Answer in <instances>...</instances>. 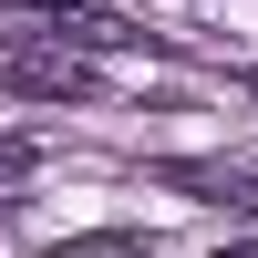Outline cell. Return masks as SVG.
Segmentation results:
<instances>
[{
  "label": "cell",
  "instance_id": "obj_4",
  "mask_svg": "<svg viewBox=\"0 0 258 258\" xmlns=\"http://www.w3.org/2000/svg\"><path fill=\"white\" fill-rule=\"evenodd\" d=\"M0 176H31V135H0Z\"/></svg>",
  "mask_w": 258,
  "mask_h": 258
},
{
  "label": "cell",
  "instance_id": "obj_3",
  "mask_svg": "<svg viewBox=\"0 0 258 258\" xmlns=\"http://www.w3.org/2000/svg\"><path fill=\"white\" fill-rule=\"evenodd\" d=\"M0 11H52V21H62V11H73V21H103V11H93V0H0Z\"/></svg>",
  "mask_w": 258,
  "mask_h": 258
},
{
  "label": "cell",
  "instance_id": "obj_6",
  "mask_svg": "<svg viewBox=\"0 0 258 258\" xmlns=\"http://www.w3.org/2000/svg\"><path fill=\"white\" fill-rule=\"evenodd\" d=\"M248 103H258V73H248Z\"/></svg>",
  "mask_w": 258,
  "mask_h": 258
},
{
  "label": "cell",
  "instance_id": "obj_1",
  "mask_svg": "<svg viewBox=\"0 0 258 258\" xmlns=\"http://www.w3.org/2000/svg\"><path fill=\"white\" fill-rule=\"evenodd\" d=\"M0 83H11L21 103H93V62L62 52V41H11V52H0Z\"/></svg>",
  "mask_w": 258,
  "mask_h": 258
},
{
  "label": "cell",
  "instance_id": "obj_5",
  "mask_svg": "<svg viewBox=\"0 0 258 258\" xmlns=\"http://www.w3.org/2000/svg\"><path fill=\"white\" fill-rule=\"evenodd\" d=\"M217 258H258V238H248V248H217Z\"/></svg>",
  "mask_w": 258,
  "mask_h": 258
},
{
  "label": "cell",
  "instance_id": "obj_2",
  "mask_svg": "<svg viewBox=\"0 0 258 258\" xmlns=\"http://www.w3.org/2000/svg\"><path fill=\"white\" fill-rule=\"evenodd\" d=\"M145 238H124V227H103V238H73V248H62V258H135Z\"/></svg>",
  "mask_w": 258,
  "mask_h": 258
}]
</instances>
